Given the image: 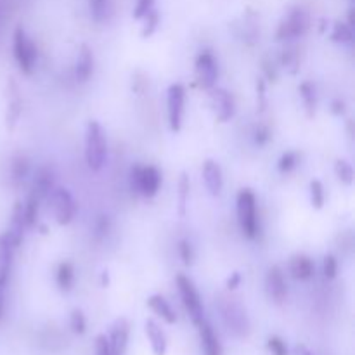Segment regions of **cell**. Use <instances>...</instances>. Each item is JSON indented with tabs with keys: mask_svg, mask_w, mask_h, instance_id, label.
I'll list each match as a JSON object with an SVG mask.
<instances>
[{
	"mask_svg": "<svg viewBox=\"0 0 355 355\" xmlns=\"http://www.w3.org/2000/svg\"><path fill=\"white\" fill-rule=\"evenodd\" d=\"M85 159L92 172H101L107 162V141L99 121H89L85 132Z\"/></svg>",
	"mask_w": 355,
	"mask_h": 355,
	"instance_id": "cell-1",
	"label": "cell"
},
{
	"mask_svg": "<svg viewBox=\"0 0 355 355\" xmlns=\"http://www.w3.org/2000/svg\"><path fill=\"white\" fill-rule=\"evenodd\" d=\"M238 220L243 234L248 239L259 236V214H257V196L252 189H241L238 194Z\"/></svg>",
	"mask_w": 355,
	"mask_h": 355,
	"instance_id": "cell-2",
	"label": "cell"
},
{
	"mask_svg": "<svg viewBox=\"0 0 355 355\" xmlns=\"http://www.w3.org/2000/svg\"><path fill=\"white\" fill-rule=\"evenodd\" d=\"M14 40H12V51L14 59H16L17 66L24 75H31L37 64V47L30 37L26 35L23 26H17L14 31Z\"/></svg>",
	"mask_w": 355,
	"mask_h": 355,
	"instance_id": "cell-3",
	"label": "cell"
},
{
	"mask_svg": "<svg viewBox=\"0 0 355 355\" xmlns=\"http://www.w3.org/2000/svg\"><path fill=\"white\" fill-rule=\"evenodd\" d=\"M218 311H220L225 326H227L234 335L238 336L248 335V329H250L248 315H246V311L243 309V305L239 304L238 300L222 297L220 300H218Z\"/></svg>",
	"mask_w": 355,
	"mask_h": 355,
	"instance_id": "cell-4",
	"label": "cell"
},
{
	"mask_svg": "<svg viewBox=\"0 0 355 355\" xmlns=\"http://www.w3.org/2000/svg\"><path fill=\"white\" fill-rule=\"evenodd\" d=\"M162 186V173L156 166H134L130 172V187L144 198H155Z\"/></svg>",
	"mask_w": 355,
	"mask_h": 355,
	"instance_id": "cell-5",
	"label": "cell"
},
{
	"mask_svg": "<svg viewBox=\"0 0 355 355\" xmlns=\"http://www.w3.org/2000/svg\"><path fill=\"white\" fill-rule=\"evenodd\" d=\"M177 288H179L180 298H182V304L186 307L187 314H189L191 321L198 326L205 319V311L196 286H194V283L189 277L184 276V274H179L177 276Z\"/></svg>",
	"mask_w": 355,
	"mask_h": 355,
	"instance_id": "cell-6",
	"label": "cell"
},
{
	"mask_svg": "<svg viewBox=\"0 0 355 355\" xmlns=\"http://www.w3.org/2000/svg\"><path fill=\"white\" fill-rule=\"evenodd\" d=\"M311 26V17L305 9H293L288 12V16H284V19L281 21L279 28L276 31L277 40H290V38H298L305 33Z\"/></svg>",
	"mask_w": 355,
	"mask_h": 355,
	"instance_id": "cell-7",
	"label": "cell"
},
{
	"mask_svg": "<svg viewBox=\"0 0 355 355\" xmlns=\"http://www.w3.org/2000/svg\"><path fill=\"white\" fill-rule=\"evenodd\" d=\"M49 196H51L52 214H54L55 222L59 225H68L76 214V203L73 194L66 187H54Z\"/></svg>",
	"mask_w": 355,
	"mask_h": 355,
	"instance_id": "cell-8",
	"label": "cell"
},
{
	"mask_svg": "<svg viewBox=\"0 0 355 355\" xmlns=\"http://www.w3.org/2000/svg\"><path fill=\"white\" fill-rule=\"evenodd\" d=\"M166 106H168V123L172 132H179L182 128L184 106H186V89L180 83H173L168 87L166 96Z\"/></svg>",
	"mask_w": 355,
	"mask_h": 355,
	"instance_id": "cell-9",
	"label": "cell"
},
{
	"mask_svg": "<svg viewBox=\"0 0 355 355\" xmlns=\"http://www.w3.org/2000/svg\"><path fill=\"white\" fill-rule=\"evenodd\" d=\"M196 78L203 89H214L218 78V64L210 51L200 52L196 59Z\"/></svg>",
	"mask_w": 355,
	"mask_h": 355,
	"instance_id": "cell-10",
	"label": "cell"
},
{
	"mask_svg": "<svg viewBox=\"0 0 355 355\" xmlns=\"http://www.w3.org/2000/svg\"><path fill=\"white\" fill-rule=\"evenodd\" d=\"M266 290L267 295L276 304H283L288 297V284L284 279V272L279 266H272L267 270L266 276Z\"/></svg>",
	"mask_w": 355,
	"mask_h": 355,
	"instance_id": "cell-11",
	"label": "cell"
},
{
	"mask_svg": "<svg viewBox=\"0 0 355 355\" xmlns=\"http://www.w3.org/2000/svg\"><path fill=\"white\" fill-rule=\"evenodd\" d=\"M128 336H130V324H128L127 319H118L113 328H111V336L107 340L110 342L111 355H125L128 345Z\"/></svg>",
	"mask_w": 355,
	"mask_h": 355,
	"instance_id": "cell-12",
	"label": "cell"
},
{
	"mask_svg": "<svg viewBox=\"0 0 355 355\" xmlns=\"http://www.w3.org/2000/svg\"><path fill=\"white\" fill-rule=\"evenodd\" d=\"M210 101L214 106L215 114H217L218 121L231 120L234 114V101H232L231 94L224 89H210Z\"/></svg>",
	"mask_w": 355,
	"mask_h": 355,
	"instance_id": "cell-13",
	"label": "cell"
},
{
	"mask_svg": "<svg viewBox=\"0 0 355 355\" xmlns=\"http://www.w3.org/2000/svg\"><path fill=\"white\" fill-rule=\"evenodd\" d=\"M16 248L17 246L14 245L9 232H2V234H0V281H3V283L9 281L10 267H12V259Z\"/></svg>",
	"mask_w": 355,
	"mask_h": 355,
	"instance_id": "cell-14",
	"label": "cell"
},
{
	"mask_svg": "<svg viewBox=\"0 0 355 355\" xmlns=\"http://www.w3.org/2000/svg\"><path fill=\"white\" fill-rule=\"evenodd\" d=\"M203 182L208 193L211 196H218L224 187V177H222V168L214 159H207L203 165Z\"/></svg>",
	"mask_w": 355,
	"mask_h": 355,
	"instance_id": "cell-15",
	"label": "cell"
},
{
	"mask_svg": "<svg viewBox=\"0 0 355 355\" xmlns=\"http://www.w3.org/2000/svg\"><path fill=\"white\" fill-rule=\"evenodd\" d=\"M94 71V54L89 45H80L75 62V76L80 83H85Z\"/></svg>",
	"mask_w": 355,
	"mask_h": 355,
	"instance_id": "cell-16",
	"label": "cell"
},
{
	"mask_svg": "<svg viewBox=\"0 0 355 355\" xmlns=\"http://www.w3.org/2000/svg\"><path fill=\"white\" fill-rule=\"evenodd\" d=\"M200 329V338H201V349H203L205 355H222V345L218 340L217 333L214 331L210 322L203 321L198 324Z\"/></svg>",
	"mask_w": 355,
	"mask_h": 355,
	"instance_id": "cell-17",
	"label": "cell"
},
{
	"mask_svg": "<svg viewBox=\"0 0 355 355\" xmlns=\"http://www.w3.org/2000/svg\"><path fill=\"white\" fill-rule=\"evenodd\" d=\"M24 229H26V222H24V210H23V203L21 201H16L12 208V215H10V225L7 229L9 236L12 238L14 245L19 246L21 241H23L24 236Z\"/></svg>",
	"mask_w": 355,
	"mask_h": 355,
	"instance_id": "cell-18",
	"label": "cell"
},
{
	"mask_svg": "<svg viewBox=\"0 0 355 355\" xmlns=\"http://www.w3.org/2000/svg\"><path fill=\"white\" fill-rule=\"evenodd\" d=\"M148 305L156 315H159V318L163 319V321L168 322V324H175V311H173L172 305H170V302L166 300L165 297H162V295H153V297L148 298Z\"/></svg>",
	"mask_w": 355,
	"mask_h": 355,
	"instance_id": "cell-19",
	"label": "cell"
},
{
	"mask_svg": "<svg viewBox=\"0 0 355 355\" xmlns=\"http://www.w3.org/2000/svg\"><path fill=\"white\" fill-rule=\"evenodd\" d=\"M146 336H148L149 343H151L153 354L155 355H165L166 354V338L165 333L162 331L158 324L153 319L146 321Z\"/></svg>",
	"mask_w": 355,
	"mask_h": 355,
	"instance_id": "cell-20",
	"label": "cell"
},
{
	"mask_svg": "<svg viewBox=\"0 0 355 355\" xmlns=\"http://www.w3.org/2000/svg\"><path fill=\"white\" fill-rule=\"evenodd\" d=\"M314 262L305 255H295L290 262V272L295 279L307 281L314 276Z\"/></svg>",
	"mask_w": 355,
	"mask_h": 355,
	"instance_id": "cell-21",
	"label": "cell"
},
{
	"mask_svg": "<svg viewBox=\"0 0 355 355\" xmlns=\"http://www.w3.org/2000/svg\"><path fill=\"white\" fill-rule=\"evenodd\" d=\"M54 172H52L49 166H42L40 170L37 172V177H35V182H33V189L35 193L38 194V198H47L49 194L52 193L54 189Z\"/></svg>",
	"mask_w": 355,
	"mask_h": 355,
	"instance_id": "cell-22",
	"label": "cell"
},
{
	"mask_svg": "<svg viewBox=\"0 0 355 355\" xmlns=\"http://www.w3.org/2000/svg\"><path fill=\"white\" fill-rule=\"evenodd\" d=\"M10 90H9V103H7V127L12 128L16 125L17 118L21 114V107H23V103H21L19 90H17L16 83L9 82Z\"/></svg>",
	"mask_w": 355,
	"mask_h": 355,
	"instance_id": "cell-23",
	"label": "cell"
},
{
	"mask_svg": "<svg viewBox=\"0 0 355 355\" xmlns=\"http://www.w3.org/2000/svg\"><path fill=\"white\" fill-rule=\"evenodd\" d=\"M38 207H40V198L35 191H31L28 200L23 203L24 210V222H26V227H31V225L37 224L38 218Z\"/></svg>",
	"mask_w": 355,
	"mask_h": 355,
	"instance_id": "cell-24",
	"label": "cell"
},
{
	"mask_svg": "<svg viewBox=\"0 0 355 355\" xmlns=\"http://www.w3.org/2000/svg\"><path fill=\"white\" fill-rule=\"evenodd\" d=\"M28 175H30V163H28L26 156H16L10 163V177H12L14 184H21L23 180H26Z\"/></svg>",
	"mask_w": 355,
	"mask_h": 355,
	"instance_id": "cell-25",
	"label": "cell"
},
{
	"mask_svg": "<svg viewBox=\"0 0 355 355\" xmlns=\"http://www.w3.org/2000/svg\"><path fill=\"white\" fill-rule=\"evenodd\" d=\"M75 283V269L69 262H61L58 267V284L62 291H69Z\"/></svg>",
	"mask_w": 355,
	"mask_h": 355,
	"instance_id": "cell-26",
	"label": "cell"
},
{
	"mask_svg": "<svg viewBox=\"0 0 355 355\" xmlns=\"http://www.w3.org/2000/svg\"><path fill=\"white\" fill-rule=\"evenodd\" d=\"M331 40L336 42V44H352L354 40V31L352 26L347 23H335L331 31Z\"/></svg>",
	"mask_w": 355,
	"mask_h": 355,
	"instance_id": "cell-27",
	"label": "cell"
},
{
	"mask_svg": "<svg viewBox=\"0 0 355 355\" xmlns=\"http://www.w3.org/2000/svg\"><path fill=\"white\" fill-rule=\"evenodd\" d=\"M187 200H189V177L182 173L179 180V215L184 217L187 208Z\"/></svg>",
	"mask_w": 355,
	"mask_h": 355,
	"instance_id": "cell-28",
	"label": "cell"
},
{
	"mask_svg": "<svg viewBox=\"0 0 355 355\" xmlns=\"http://www.w3.org/2000/svg\"><path fill=\"white\" fill-rule=\"evenodd\" d=\"M336 177L340 179V182L345 184V186H350L354 182V168L347 159H338L335 165Z\"/></svg>",
	"mask_w": 355,
	"mask_h": 355,
	"instance_id": "cell-29",
	"label": "cell"
},
{
	"mask_svg": "<svg viewBox=\"0 0 355 355\" xmlns=\"http://www.w3.org/2000/svg\"><path fill=\"white\" fill-rule=\"evenodd\" d=\"M311 201L312 207L315 210H321L324 207L326 201V194H324V186H322L321 180H312L311 182Z\"/></svg>",
	"mask_w": 355,
	"mask_h": 355,
	"instance_id": "cell-30",
	"label": "cell"
},
{
	"mask_svg": "<svg viewBox=\"0 0 355 355\" xmlns=\"http://www.w3.org/2000/svg\"><path fill=\"white\" fill-rule=\"evenodd\" d=\"M69 324H71V329L75 335H83L87 329V319L83 315V312L80 309H75L71 312V318H69Z\"/></svg>",
	"mask_w": 355,
	"mask_h": 355,
	"instance_id": "cell-31",
	"label": "cell"
},
{
	"mask_svg": "<svg viewBox=\"0 0 355 355\" xmlns=\"http://www.w3.org/2000/svg\"><path fill=\"white\" fill-rule=\"evenodd\" d=\"M300 96H302V99H304L307 110L309 111L314 110V106H315V90H314V87H312V83H309V82L302 83Z\"/></svg>",
	"mask_w": 355,
	"mask_h": 355,
	"instance_id": "cell-32",
	"label": "cell"
},
{
	"mask_svg": "<svg viewBox=\"0 0 355 355\" xmlns=\"http://www.w3.org/2000/svg\"><path fill=\"white\" fill-rule=\"evenodd\" d=\"M142 19L146 21L144 28H142V37H149V35L155 33L156 26H158V21H159L158 12H156L155 9H151L144 17H142Z\"/></svg>",
	"mask_w": 355,
	"mask_h": 355,
	"instance_id": "cell-33",
	"label": "cell"
},
{
	"mask_svg": "<svg viewBox=\"0 0 355 355\" xmlns=\"http://www.w3.org/2000/svg\"><path fill=\"white\" fill-rule=\"evenodd\" d=\"M297 163H298L297 153L290 151V153H286V155L281 156L279 165H277V168H279V172L288 173V172H291V170H293L295 166H297Z\"/></svg>",
	"mask_w": 355,
	"mask_h": 355,
	"instance_id": "cell-34",
	"label": "cell"
},
{
	"mask_svg": "<svg viewBox=\"0 0 355 355\" xmlns=\"http://www.w3.org/2000/svg\"><path fill=\"white\" fill-rule=\"evenodd\" d=\"M336 272H338V262L333 255H326L324 262H322V274L326 279H335Z\"/></svg>",
	"mask_w": 355,
	"mask_h": 355,
	"instance_id": "cell-35",
	"label": "cell"
},
{
	"mask_svg": "<svg viewBox=\"0 0 355 355\" xmlns=\"http://www.w3.org/2000/svg\"><path fill=\"white\" fill-rule=\"evenodd\" d=\"M90 12L94 19L103 21L107 14V0H90Z\"/></svg>",
	"mask_w": 355,
	"mask_h": 355,
	"instance_id": "cell-36",
	"label": "cell"
},
{
	"mask_svg": "<svg viewBox=\"0 0 355 355\" xmlns=\"http://www.w3.org/2000/svg\"><path fill=\"white\" fill-rule=\"evenodd\" d=\"M179 253H180V259H182V262L186 263V266H191V263H193V259H194L193 246H191V243L187 241V239H182V241L179 243Z\"/></svg>",
	"mask_w": 355,
	"mask_h": 355,
	"instance_id": "cell-37",
	"label": "cell"
},
{
	"mask_svg": "<svg viewBox=\"0 0 355 355\" xmlns=\"http://www.w3.org/2000/svg\"><path fill=\"white\" fill-rule=\"evenodd\" d=\"M267 347H269L270 354H272V355H288L286 343H284L281 338H277V336H272V338H269V342H267Z\"/></svg>",
	"mask_w": 355,
	"mask_h": 355,
	"instance_id": "cell-38",
	"label": "cell"
},
{
	"mask_svg": "<svg viewBox=\"0 0 355 355\" xmlns=\"http://www.w3.org/2000/svg\"><path fill=\"white\" fill-rule=\"evenodd\" d=\"M153 3H155V0H137V3H135V9H134L135 19H142V17H144L146 14L153 9Z\"/></svg>",
	"mask_w": 355,
	"mask_h": 355,
	"instance_id": "cell-39",
	"label": "cell"
},
{
	"mask_svg": "<svg viewBox=\"0 0 355 355\" xmlns=\"http://www.w3.org/2000/svg\"><path fill=\"white\" fill-rule=\"evenodd\" d=\"M96 355H111L110 342L104 335H99L96 338Z\"/></svg>",
	"mask_w": 355,
	"mask_h": 355,
	"instance_id": "cell-40",
	"label": "cell"
},
{
	"mask_svg": "<svg viewBox=\"0 0 355 355\" xmlns=\"http://www.w3.org/2000/svg\"><path fill=\"white\" fill-rule=\"evenodd\" d=\"M269 139H270L269 128H267L266 125H260V127L257 128V132H255V141H257V144H259V146L267 144V142H269Z\"/></svg>",
	"mask_w": 355,
	"mask_h": 355,
	"instance_id": "cell-41",
	"label": "cell"
},
{
	"mask_svg": "<svg viewBox=\"0 0 355 355\" xmlns=\"http://www.w3.org/2000/svg\"><path fill=\"white\" fill-rule=\"evenodd\" d=\"M107 231H110V218L106 215H101L96 220V232L97 236H106Z\"/></svg>",
	"mask_w": 355,
	"mask_h": 355,
	"instance_id": "cell-42",
	"label": "cell"
},
{
	"mask_svg": "<svg viewBox=\"0 0 355 355\" xmlns=\"http://www.w3.org/2000/svg\"><path fill=\"white\" fill-rule=\"evenodd\" d=\"M6 286L7 283L0 281V322L3 321V315H6Z\"/></svg>",
	"mask_w": 355,
	"mask_h": 355,
	"instance_id": "cell-43",
	"label": "cell"
},
{
	"mask_svg": "<svg viewBox=\"0 0 355 355\" xmlns=\"http://www.w3.org/2000/svg\"><path fill=\"white\" fill-rule=\"evenodd\" d=\"M239 283H241V276L238 272L231 274V277L227 279V288L229 290H236L239 286Z\"/></svg>",
	"mask_w": 355,
	"mask_h": 355,
	"instance_id": "cell-44",
	"label": "cell"
},
{
	"mask_svg": "<svg viewBox=\"0 0 355 355\" xmlns=\"http://www.w3.org/2000/svg\"><path fill=\"white\" fill-rule=\"evenodd\" d=\"M298 355H312V354H311V350H307L304 345H300L298 347Z\"/></svg>",
	"mask_w": 355,
	"mask_h": 355,
	"instance_id": "cell-45",
	"label": "cell"
}]
</instances>
